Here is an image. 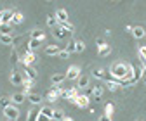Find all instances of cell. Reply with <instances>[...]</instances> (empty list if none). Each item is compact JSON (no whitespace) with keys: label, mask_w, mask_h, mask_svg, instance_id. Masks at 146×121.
Instances as JSON below:
<instances>
[{"label":"cell","mask_w":146,"mask_h":121,"mask_svg":"<svg viewBox=\"0 0 146 121\" xmlns=\"http://www.w3.org/2000/svg\"><path fill=\"white\" fill-rule=\"evenodd\" d=\"M59 28H61V29H64L66 33H73V31H75V26H73L71 23H64V24H59Z\"/></svg>","instance_id":"obj_31"},{"label":"cell","mask_w":146,"mask_h":121,"mask_svg":"<svg viewBox=\"0 0 146 121\" xmlns=\"http://www.w3.org/2000/svg\"><path fill=\"white\" fill-rule=\"evenodd\" d=\"M92 76L98 78V80H108V75H106L104 69H94V71H92Z\"/></svg>","instance_id":"obj_19"},{"label":"cell","mask_w":146,"mask_h":121,"mask_svg":"<svg viewBox=\"0 0 146 121\" xmlns=\"http://www.w3.org/2000/svg\"><path fill=\"white\" fill-rule=\"evenodd\" d=\"M96 45H98V48H101V47H104V45H108V43L104 42V38H98V40H96Z\"/></svg>","instance_id":"obj_38"},{"label":"cell","mask_w":146,"mask_h":121,"mask_svg":"<svg viewBox=\"0 0 146 121\" xmlns=\"http://www.w3.org/2000/svg\"><path fill=\"white\" fill-rule=\"evenodd\" d=\"M85 50V43L82 42V40H77V43H75V52H84Z\"/></svg>","instance_id":"obj_33"},{"label":"cell","mask_w":146,"mask_h":121,"mask_svg":"<svg viewBox=\"0 0 146 121\" xmlns=\"http://www.w3.org/2000/svg\"><path fill=\"white\" fill-rule=\"evenodd\" d=\"M35 61H36V56H35V52H31V50H26L25 54L21 56V61H19V62H21L23 66H31Z\"/></svg>","instance_id":"obj_2"},{"label":"cell","mask_w":146,"mask_h":121,"mask_svg":"<svg viewBox=\"0 0 146 121\" xmlns=\"http://www.w3.org/2000/svg\"><path fill=\"white\" fill-rule=\"evenodd\" d=\"M58 24H59V23H58V19H56V16H47V26H49V28L54 29Z\"/></svg>","instance_id":"obj_25"},{"label":"cell","mask_w":146,"mask_h":121,"mask_svg":"<svg viewBox=\"0 0 146 121\" xmlns=\"http://www.w3.org/2000/svg\"><path fill=\"white\" fill-rule=\"evenodd\" d=\"M58 57H61V59H68V57H70V52L64 48V50H61L59 54H58Z\"/></svg>","instance_id":"obj_37"},{"label":"cell","mask_w":146,"mask_h":121,"mask_svg":"<svg viewBox=\"0 0 146 121\" xmlns=\"http://www.w3.org/2000/svg\"><path fill=\"white\" fill-rule=\"evenodd\" d=\"M12 33V24H0V35H11Z\"/></svg>","instance_id":"obj_27"},{"label":"cell","mask_w":146,"mask_h":121,"mask_svg":"<svg viewBox=\"0 0 146 121\" xmlns=\"http://www.w3.org/2000/svg\"><path fill=\"white\" fill-rule=\"evenodd\" d=\"M99 121H111V116H108V114H103L99 118Z\"/></svg>","instance_id":"obj_39"},{"label":"cell","mask_w":146,"mask_h":121,"mask_svg":"<svg viewBox=\"0 0 146 121\" xmlns=\"http://www.w3.org/2000/svg\"><path fill=\"white\" fill-rule=\"evenodd\" d=\"M87 86H89V76L80 75V78H78V88H87Z\"/></svg>","instance_id":"obj_23"},{"label":"cell","mask_w":146,"mask_h":121,"mask_svg":"<svg viewBox=\"0 0 146 121\" xmlns=\"http://www.w3.org/2000/svg\"><path fill=\"white\" fill-rule=\"evenodd\" d=\"M50 121H54V119H50Z\"/></svg>","instance_id":"obj_47"},{"label":"cell","mask_w":146,"mask_h":121,"mask_svg":"<svg viewBox=\"0 0 146 121\" xmlns=\"http://www.w3.org/2000/svg\"><path fill=\"white\" fill-rule=\"evenodd\" d=\"M64 80H66V75H63V73H56V75H52V78H50L52 85H58V86H59Z\"/></svg>","instance_id":"obj_12"},{"label":"cell","mask_w":146,"mask_h":121,"mask_svg":"<svg viewBox=\"0 0 146 121\" xmlns=\"http://www.w3.org/2000/svg\"><path fill=\"white\" fill-rule=\"evenodd\" d=\"M137 121H143V119H137Z\"/></svg>","instance_id":"obj_46"},{"label":"cell","mask_w":146,"mask_h":121,"mask_svg":"<svg viewBox=\"0 0 146 121\" xmlns=\"http://www.w3.org/2000/svg\"><path fill=\"white\" fill-rule=\"evenodd\" d=\"M4 121H11V119H5V118H4Z\"/></svg>","instance_id":"obj_44"},{"label":"cell","mask_w":146,"mask_h":121,"mask_svg":"<svg viewBox=\"0 0 146 121\" xmlns=\"http://www.w3.org/2000/svg\"><path fill=\"white\" fill-rule=\"evenodd\" d=\"M75 43H77V40H71V42L66 45V50L70 52V54H71V52H75Z\"/></svg>","instance_id":"obj_36"},{"label":"cell","mask_w":146,"mask_h":121,"mask_svg":"<svg viewBox=\"0 0 146 121\" xmlns=\"http://www.w3.org/2000/svg\"><path fill=\"white\" fill-rule=\"evenodd\" d=\"M75 106H78V107H87L89 106V97L87 95H77V99H75Z\"/></svg>","instance_id":"obj_9"},{"label":"cell","mask_w":146,"mask_h":121,"mask_svg":"<svg viewBox=\"0 0 146 121\" xmlns=\"http://www.w3.org/2000/svg\"><path fill=\"white\" fill-rule=\"evenodd\" d=\"M0 106H2L4 109H5V107H9V106H12V100H11V97H7V95H2V97H0Z\"/></svg>","instance_id":"obj_24"},{"label":"cell","mask_w":146,"mask_h":121,"mask_svg":"<svg viewBox=\"0 0 146 121\" xmlns=\"http://www.w3.org/2000/svg\"><path fill=\"white\" fill-rule=\"evenodd\" d=\"M59 94H61V88H59L58 85H54L52 88L47 92V100H49V102H56V100L59 99Z\"/></svg>","instance_id":"obj_4"},{"label":"cell","mask_w":146,"mask_h":121,"mask_svg":"<svg viewBox=\"0 0 146 121\" xmlns=\"http://www.w3.org/2000/svg\"><path fill=\"white\" fill-rule=\"evenodd\" d=\"M36 121H50L47 116H44V114H38V118H36Z\"/></svg>","instance_id":"obj_40"},{"label":"cell","mask_w":146,"mask_h":121,"mask_svg":"<svg viewBox=\"0 0 146 121\" xmlns=\"http://www.w3.org/2000/svg\"><path fill=\"white\" fill-rule=\"evenodd\" d=\"M80 78V67L78 66H71L68 69V73H66V80H78Z\"/></svg>","instance_id":"obj_6"},{"label":"cell","mask_w":146,"mask_h":121,"mask_svg":"<svg viewBox=\"0 0 146 121\" xmlns=\"http://www.w3.org/2000/svg\"><path fill=\"white\" fill-rule=\"evenodd\" d=\"M11 100H12L14 106H19V104H23V102L26 100V95H25V94H14V95L11 97Z\"/></svg>","instance_id":"obj_13"},{"label":"cell","mask_w":146,"mask_h":121,"mask_svg":"<svg viewBox=\"0 0 146 121\" xmlns=\"http://www.w3.org/2000/svg\"><path fill=\"white\" fill-rule=\"evenodd\" d=\"M0 24H2V19H0Z\"/></svg>","instance_id":"obj_45"},{"label":"cell","mask_w":146,"mask_h":121,"mask_svg":"<svg viewBox=\"0 0 146 121\" xmlns=\"http://www.w3.org/2000/svg\"><path fill=\"white\" fill-rule=\"evenodd\" d=\"M38 114H40V109H30L28 111V119L26 121H36V118H38Z\"/></svg>","instance_id":"obj_20"},{"label":"cell","mask_w":146,"mask_h":121,"mask_svg":"<svg viewBox=\"0 0 146 121\" xmlns=\"http://www.w3.org/2000/svg\"><path fill=\"white\" fill-rule=\"evenodd\" d=\"M25 78H28V80H31V81L36 80V71H35V67L25 66Z\"/></svg>","instance_id":"obj_10"},{"label":"cell","mask_w":146,"mask_h":121,"mask_svg":"<svg viewBox=\"0 0 146 121\" xmlns=\"http://www.w3.org/2000/svg\"><path fill=\"white\" fill-rule=\"evenodd\" d=\"M54 16H56V19H58V23H59V24L68 23V12H66L64 9H58Z\"/></svg>","instance_id":"obj_7"},{"label":"cell","mask_w":146,"mask_h":121,"mask_svg":"<svg viewBox=\"0 0 146 121\" xmlns=\"http://www.w3.org/2000/svg\"><path fill=\"white\" fill-rule=\"evenodd\" d=\"M26 99H28V100L33 104V106H38V104L42 102V97H40L38 94H35V92H31L30 95H26Z\"/></svg>","instance_id":"obj_15"},{"label":"cell","mask_w":146,"mask_h":121,"mask_svg":"<svg viewBox=\"0 0 146 121\" xmlns=\"http://www.w3.org/2000/svg\"><path fill=\"white\" fill-rule=\"evenodd\" d=\"M40 43H42L40 40H33V38H31V40L28 42V50H31V52H35L36 48H40Z\"/></svg>","instance_id":"obj_22"},{"label":"cell","mask_w":146,"mask_h":121,"mask_svg":"<svg viewBox=\"0 0 146 121\" xmlns=\"http://www.w3.org/2000/svg\"><path fill=\"white\" fill-rule=\"evenodd\" d=\"M11 61H12V64H16V62H19V61H21V57L17 56V52H16V50H12V54H11Z\"/></svg>","instance_id":"obj_35"},{"label":"cell","mask_w":146,"mask_h":121,"mask_svg":"<svg viewBox=\"0 0 146 121\" xmlns=\"http://www.w3.org/2000/svg\"><path fill=\"white\" fill-rule=\"evenodd\" d=\"M113 109H115V107H113V104H111V102H108L106 106H104V114L111 116V114H113Z\"/></svg>","instance_id":"obj_32"},{"label":"cell","mask_w":146,"mask_h":121,"mask_svg":"<svg viewBox=\"0 0 146 121\" xmlns=\"http://www.w3.org/2000/svg\"><path fill=\"white\" fill-rule=\"evenodd\" d=\"M4 116H5V119L16 121L17 118H19V109H17L14 104H12V106H9V107H5V109H4Z\"/></svg>","instance_id":"obj_1"},{"label":"cell","mask_w":146,"mask_h":121,"mask_svg":"<svg viewBox=\"0 0 146 121\" xmlns=\"http://www.w3.org/2000/svg\"><path fill=\"white\" fill-rule=\"evenodd\" d=\"M131 33L134 35V38H137V40H141V38H144V37H146V29H144L143 26H134Z\"/></svg>","instance_id":"obj_8"},{"label":"cell","mask_w":146,"mask_h":121,"mask_svg":"<svg viewBox=\"0 0 146 121\" xmlns=\"http://www.w3.org/2000/svg\"><path fill=\"white\" fill-rule=\"evenodd\" d=\"M31 38H33V40H40V42H42V40L45 38V33H44V29H40V28L33 29V31H31Z\"/></svg>","instance_id":"obj_16"},{"label":"cell","mask_w":146,"mask_h":121,"mask_svg":"<svg viewBox=\"0 0 146 121\" xmlns=\"http://www.w3.org/2000/svg\"><path fill=\"white\" fill-rule=\"evenodd\" d=\"M143 81H144V85H146V73L143 75Z\"/></svg>","instance_id":"obj_43"},{"label":"cell","mask_w":146,"mask_h":121,"mask_svg":"<svg viewBox=\"0 0 146 121\" xmlns=\"http://www.w3.org/2000/svg\"><path fill=\"white\" fill-rule=\"evenodd\" d=\"M52 119L54 121H63L64 119V112L61 109H56V111H54V114H52Z\"/></svg>","instance_id":"obj_29"},{"label":"cell","mask_w":146,"mask_h":121,"mask_svg":"<svg viewBox=\"0 0 146 121\" xmlns=\"http://www.w3.org/2000/svg\"><path fill=\"white\" fill-rule=\"evenodd\" d=\"M103 92H104V86H103V85H96V86H92V97H94L96 100L101 99Z\"/></svg>","instance_id":"obj_14"},{"label":"cell","mask_w":146,"mask_h":121,"mask_svg":"<svg viewBox=\"0 0 146 121\" xmlns=\"http://www.w3.org/2000/svg\"><path fill=\"white\" fill-rule=\"evenodd\" d=\"M141 62H143V71L146 73V61H141Z\"/></svg>","instance_id":"obj_41"},{"label":"cell","mask_w":146,"mask_h":121,"mask_svg":"<svg viewBox=\"0 0 146 121\" xmlns=\"http://www.w3.org/2000/svg\"><path fill=\"white\" fill-rule=\"evenodd\" d=\"M63 121H73V118H70V116H64V119Z\"/></svg>","instance_id":"obj_42"},{"label":"cell","mask_w":146,"mask_h":121,"mask_svg":"<svg viewBox=\"0 0 146 121\" xmlns=\"http://www.w3.org/2000/svg\"><path fill=\"white\" fill-rule=\"evenodd\" d=\"M106 88L110 92H117L120 88V83L118 81H111V80H106Z\"/></svg>","instance_id":"obj_18"},{"label":"cell","mask_w":146,"mask_h":121,"mask_svg":"<svg viewBox=\"0 0 146 121\" xmlns=\"http://www.w3.org/2000/svg\"><path fill=\"white\" fill-rule=\"evenodd\" d=\"M110 52H111V47H110V45H104V47L99 48L98 54H99V57H106V56H110Z\"/></svg>","instance_id":"obj_28"},{"label":"cell","mask_w":146,"mask_h":121,"mask_svg":"<svg viewBox=\"0 0 146 121\" xmlns=\"http://www.w3.org/2000/svg\"><path fill=\"white\" fill-rule=\"evenodd\" d=\"M23 19H25V16H23L21 12H14V17H12V24H19V23H23Z\"/></svg>","instance_id":"obj_30"},{"label":"cell","mask_w":146,"mask_h":121,"mask_svg":"<svg viewBox=\"0 0 146 121\" xmlns=\"http://www.w3.org/2000/svg\"><path fill=\"white\" fill-rule=\"evenodd\" d=\"M40 114H44V116H47L49 119H52L54 109H52V107H49V106H45V107H42V109H40Z\"/></svg>","instance_id":"obj_26"},{"label":"cell","mask_w":146,"mask_h":121,"mask_svg":"<svg viewBox=\"0 0 146 121\" xmlns=\"http://www.w3.org/2000/svg\"><path fill=\"white\" fill-rule=\"evenodd\" d=\"M59 52H61V48L58 45H49V47H45V54L47 56H58Z\"/></svg>","instance_id":"obj_17"},{"label":"cell","mask_w":146,"mask_h":121,"mask_svg":"<svg viewBox=\"0 0 146 121\" xmlns=\"http://www.w3.org/2000/svg\"><path fill=\"white\" fill-rule=\"evenodd\" d=\"M52 35H54V38H58V40H64L66 37H68V33L64 31V29H61L59 26H56L52 29Z\"/></svg>","instance_id":"obj_11"},{"label":"cell","mask_w":146,"mask_h":121,"mask_svg":"<svg viewBox=\"0 0 146 121\" xmlns=\"http://www.w3.org/2000/svg\"><path fill=\"white\" fill-rule=\"evenodd\" d=\"M0 42H2L4 45H12L14 38H12V35H0Z\"/></svg>","instance_id":"obj_21"},{"label":"cell","mask_w":146,"mask_h":121,"mask_svg":"<svg viewBox=\"0 0 146 121\" xmlns=\"http://www.w3.org/2000/svg\"><path fill=\"white\" fill-rule=\"evenodd\" d=\"M139 59L141 61H146V45H143V47H139Z\"/></svg>","instance_id":"obj_34"},{"label":"cell","mask_w":146,"mask_h":121,"mask_svg":"<svg viewBox=\"0 0 146 121\" xmlns=\"http://www.w3.org/2000/svg\"><path fill=\"white\" fill-rule=\"evenodd\" d=\"M12 17H14V10H2L0 12V19H2V24H12Z\"/></svg>","instance_id":"obj_5"},{"label":"cell","mask_w":146,"mask_h":121,"mask_svg":"<svg viewBox=\"0 0 146 121\" xmlns=\"http://www.w3.org/2000/svg\"><path fill=\"white\" fill-rule=\"evenodd\" d=\"M9 81H11L12 85H16V86H19V85L25 83V76H23L19 71H12L11 76H9Z\"/></svg>","instance_id":"obj_3"}]
</instances>
